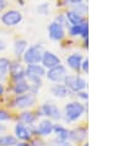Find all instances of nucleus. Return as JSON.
I'll use <instances>...</instances> for the list:
<instances>
[{
	"instance_id": "nucleus-11",
	"label": "nucleus",
	"mask_w": 139,
	"mask_h": 146,
	"mask_svg": "<svg viewBox=\"0 0 139 146\" xmlns=\"http://www.w3.org/2000/svg\"><path fill=\"white\" fill-rule=\"evenodd\" d=\"M25 74L27 78H42L46 72H44L43 66L37 65V64H30V65L27 66V70Z\"/></svg>"
},
{
	"instance_id": "nucleus-23",
	"label": "nucleus",
	"mask_w": 139,
	"mask_h": 146,
	"mask_svg": "<svg viewBox=\"0 0 139 146\" xmlns=\"http://www.w3.org/2000/svg\"><path fill=\"white\" fill-rule=\"evenodd\" d=\"M7 69H9V60L5 58H0V76L4 78V75L6 74Z\"/></svg>"
},
{
	"instance_id": "nucleus-32",
	"label": "nucleus",
	"mask_w": 139,
	"mask_h": 146,
	"mask_svg": "<svg viewBox=\"0 0 139 146\" xmlns=\"http://www.w3.org/2000/svg\"><path fill=\"white\" fill-rule=\"evenodd\" d=\"M6 6V3H5V0H0V10H3L4 7Z\"/></svg>"
},
{
	"instance_id": "nucleus-8",
	"label": "nucleus",
	"mask_w": 139,
	"mask_h": 146,
	"mask_svg": "<svg viewBox=\"0 0 139 146\" xmlns=\"http://www.w3.org/2000/svg\"><path fill=\"white\" fill-rule=\"evenodd\" d=\"M69 32H70V35L74 36V37H76V36H81V37L86 38L88 33H89V26H88L86 22L83 21L80 23H76V25H73L70 27V30H69Z\"/></svg>"
},
{
	"instance_id": "nucleus-4",
	"label": "nucleus",
	"mask_w": 139,
	"mask_h": 146,
	"mask_svg": "<svg viewBox=\"0 0 139 146\" xmlns=\"http://www.w3.org/2000/svg\"><path fill=\"white\" fill-rule=\"evenodd\" d=\"M65 76H67V70L60 64L51 68L47 72V78L51 81H53V82H62V81H64Z\"/></svg>"
},
{
	"instance_id": "nucleus-26",
	"label": "nucleus",
	"mask_w": 139,
	"mask_h": 146,
	"mask_svg": "<svg viewBox=\"0 0 139 146\" xmlns=\"http://www.w3.org/2000/svg\"><path fill=\"white\" fill-rule=\"evenodd\" d=\"M76 5H78V6H76V9H75L74 11H76L78 14H80V15H81V14H85V13L88 11V7L85 6V5H83L81 3H80V4H76Z\"/></svg>"
},
{
	"instance_id": "nucleus-35",
	"label": "nucleus",
	"mask_w": 139,
	"mask_h": 146,
	"mask_svg": "<svg viewBox=\"0 0 139 146\" xmlns=\"http://www.w3.org/2000/svg\"><path fill=\"white\" fill-rule=\"evenodd\" d=\"M3 92H4V88H3V86H1V85H0V96L3 95Z\"/></svg>"
},
{
	"instance_id": "nucleus-15",
	"label": "nucleus",
	"mask_w": 139,
	"mask_h": 146,
	"mask_svg": "<svg viewBox=\"0 0 139 146\" xmlns=\"http://www.w3.org/2000/svg\"><path fill=\"white\" fill-rule=\"evenodd\" d=\"M68 137H70L73 141H78V143H79V141H83L85 137H86V130H85V129H81V128L75 129V130L69 133Z\"/></svg>"
},
{
	"instance_id": "nucleus-1",
	"label": "nucleus",
	"mask_w": 139,
	"mask_h": 146,
	"mask_svg": "<svg viewBox=\"0 0 139 146\" xmlns=\"http://www.w3.org/2000/svg\"><path fill=\"white\" fill-rule=\"evenodd\" d=\"M85 112V107L79 102H70L65 106V118L68 121L79 119Z\"/></svg>"
},
{
	"instance_id": "nucleus-28",
	"label": "nucleus",
	"mask_w": 139,
	"mask_h": 146,
	"mask_svg": "<svg viewBox=\"0 0 139 146\" xmlns=\"http://www.w3.org/2000/svg\"><path fill=\"white\" fill-rule=\"evenodd\" d=\"M81 68H83V70L84 72H88L89 71V60H84L83 63H81Z\"/></svg>"
},
{
	"instance_id": "nucleus-16",
	"label": "nucleus",
	"mask_w": 139,
	"mask_h": 146,
	"mask_svg": "<svg viewBox=\"0 0 139 146\" xmlns=\"http://www.w3.org/2000/svg\"><path fill=\"white\" fill-rule=\"evenodd\" d=\"M68 87L65 85H54L52 87V93L54 95L55 97H60V98H64V97L68 96Z\"/></svg>"
},
{
	"instance_id": "nucleus-21",
	"label": "nucleus",
	"mask_w": 139,
	"mask_h": 146,
	"mask_svg": "<svg viewBox=\"0 0 139 146\" xmlns=\"http://www.w3.org/2000/svg\"><path fill=\"white\" fill-rule=\"evenodd\" d=\"M53 130L57 133V136H58V139H59V140L65 141V140L68 139L69 133H68V130H67L65 128L60 127V125H57V127H54V129H53Z\"/></svg>"
},
{
	"instance_id": "nucleus-36",
	"label": "nucleus",
	"mask_w": 139,
	"mask_h": 146,
	"mask_svg": "<svg viewBox=\"0 0 139 146\" xmlns=\"http://www.w3.org/2000/svg\"><path fill=\"white\" fill-rule=\"evenodd\" d=\"M84 146H89V144H88V143H86V144H84Z\"/></svg>"
},
{
	"instance_id": "nucleus-30",
	"label": "nucleus",
	"mask_w": 139,
	"mask_h": 146,
	"mask_svg": "<svg viewBox=\"0 0 139 146\" xmlns=\"http://www.w3.org/2000/svg\"><path fill=\"white\" fill-rule=\"evenodd\" d=\"M81 1H83V0H67V3H70V4H80Z\"/></svg>"
},
{
	"instance_id": "nucleus-7",
	"label": "nucleus",
	"mask_w": 139,
	"mask_h": 146,
	"mask_svg": "<svg viewBox=\"0 0 139 146\" xmlns=\"http://www.w3.org/2000/svg\"><path fill=\"white\" fill-rule=\"evenodd\" d=\"M41 62H42L43 66L51 69V68L55 66V65H59V64H60V59L55 54L51 53V52H43V55H42Z\"/></svg>"
},
{
	"instance_id": "nucleus-12",
	"label": "nucleus",
	"mask_w": 139,
	"mask_h": 146,
	"mask_svg": "<svg viewBox=\"0 0 139 146\" xmlns=\"http://www.w3.org/2000/svg\"><path fill=\"white\" fill-rule=\"evenodd\" d=\"M67 63L72 69H74V70H79V69L81 68V63H83V55L76 54V53L69 55L68 59H67Z\"/></svg>"
},
{
	"instance_id": "nucleus-25",
	"label": "nucleus",
	"mask_w": 139,
	"mask_h": 146,
	"mask_svg": "<svg viewBox=\"0 0 139 146\" xmlns=\"http://www.w3.org/2000/svg\"><path fill=\"white\" fill-rule=\"evenodd\" d=\"M55 22L57 23H59L60 26H67L68 25V19H67V16H63V15H59L58 17H57V20H55Z\"/></svg>"
},
{
	"instance_id": "nucleus-22",
	"label": "nucleus",
	"mask_w": 139,
	"mask_h": 146,
	"mask_svg": "<svg viewBox=\"0 0 139 146\" xmlns=\"http://www.w3.org/2000/svg\"><path fill=\"white\" fill-rule=\"evenodd\" d=\"M16 144H17V141L11 135H5L0 137V146H14Z\"/></svg>"
},
{
	"instance_id": "nucleus-19",
	"label": "nucleus",
	"mask_w": 139,
	"mask_h": 146,
	"mask_svg": "<svg viewBox=\"0 0 139 146\" xmlns=\"http://www.w3.org/2000/svg\"><path fill=\"white\" fill-rule=\"evenodd\" d=\"M67 19H68V21H70V22L73 23V25H76V23H80V22H83V21H84L83 17H81V15H80V14H78L76 11H74V10L68 11Z\"/></svg>"
},
{
	"instance_id": "nucleus-5",
	"label": "nucleus",
	"mask_w": 139,
	"mask_h": 146,
	"mask_svg": "<svg viewBox=\"0 0 139 146\" xmlns=\"http://www.w3.org/2000/svg\"><path fill=\"white\" fill-rule=\"evenodd\" d=\"M1 21L6 26H16L22 21V15L21 13H19L16 10H10L3 15Z\"/></svg>"
},
{
	"instance_id": "nucleus-3",
	"label": "nucleus",
	"mask_w": 139,
	"mask_h": 146,
	"mask_svg": "<svg viewBox=\"0 0 139 146\" xmlns=\"http://www.w3.org/2000/svg\"><path fill=\"white\" fill-rule=\"evenodd\" d=\"M65 86L68 87V90H72L74 92H79L83 91L86 87V81L80 76H72V75H67L64 79Z\"/></svg>"
},
{
	"instance_id": "nucleus-17",
	"label": "nucleus",
	"mask_w": 139,
	"mask_h": 146,
	"mask_svg": "<svg viewBox=\"0 0 139 146\" xmlns=\"http://www.w3.org/2000/svg\"><path fill=\"white\" fill-rule=\"evenodd\" d=\"M28 88H30V85H28L25 79H22V80H19V81H16V85H15V87H14V91L16 95H22V93H26L28 91Z\"/></svg>"
},
{
	"instance_id": "nucleus-27",
	"label": "nucleus",
	"mask_w": 139,
	"mask_h": 146,
	"mask_svg": "<svg viewBox=\"0 0 139 146\" xmlns=\"http://www.w3.org/2000/svg\"><path fill=\"white\" fill-rule=\"evenodd\" d=\"M7 119H10V115L7 114L5 111H0V121H4Z\"/></svg>"
},
{
	"instance_id": "nucleus-2",
	"label": "nucleus",
	"mask_w": 139,
	"mask_h": 146,
	"mask_svg": "<svg viewBox=\"0 0 139 146\" xmlns=\"http://www.w3.org/2000/svg\"><path fill=\"white\" fill-rule=\"evenodd\" d=\"M42 55H43L42 46L36 44V46H32L25 50V53H23V60L27 64H38L41 62V59H42Z\"/></svg>"
},
{
	"instance_id": "nucleus-9",
	"label": "nucleus",
	"mask_w": 139,
	"mask_h": 146,
	"mask_svg": "<svg viewBox=\"0 0 139 146\" xmlns=\"http://www.w3.org/2000/svg\"><path fill=\"white\" fill-rule=\"evenodd\" d=\"M41 111H42V114L43 115H47V117H51L53 119H60V112L59 109L57 108L55 104L53 103H44L42 108H41Z\"/></svg>"
},
{
	"instance_id": "nucleus-34",
	"label": "nucleus",
	"mask_w": 139,
	"mask_h": 146,
	"mask_svg": "<svg viewBox=\"0 0 139 146\" xmlns=\"http://www.w3.org/2000/svg\"><path fill=\"white\" fill-rule=\"evenodd\" d=\"M17 146H30V145H28V144H26V143H20Z\"/></svg>"
},
{
	"instance_id": "nucleus-24",
	"label": "nucleus",
	"mask_w": 139,
	"mask_h": 146,
	"mask_svg": "<svg viewBox=\"0 0 139 146\" xmlns=\"http://www.w3.org/2000/svg\"><path fill=\"white\" fill-rule=\"evenodd\" d=\"M20 120L23 121V123H26V124H32L35 121V115L32 114V113H22L21 117H20Z\"/></svg>"
},
{
	"instance_id": "nucleus-29",
	"label": "nucleus",
	"mask_w": 139,
	"mask_h": 146,
	"mask_svg": "<svg viewBox=\"0 0 139 146\" xmlns=\"http://www.w3.org/2000/svg\"><path fill=\"white\" fill-rule=\"evenodd\" d=\"M79 97H81V98H84V100H88V93H85V92H81L79 91Z\"/></svg>"
},
{
	"instance_id": "nucleus-33",
	"label": "nucleus",
	"mask_w": 139,
	"mask_h": 146,
	"mask_svg": "<svg viewBox=\"0 0 139 146\" xmlns=\"http://www.w3.org/2000/svg\"><path fill=\"white\" fill-rule=\"evenodd\" d=\"M4 49H5V43L0 39V50H4Z\"/></svg>"
},
{
	"instance_id": "nucleus-18",
	"label": "nucleus",
	"mask_w": 139,
	"mask_h": 146,
	"mask_svg": "<svg viewBox=\"0 0 139 146\" xmlns=\"http://www.w3.org/2000/svg\"><path fill=\"white\" fill-rule=\"evenodd\" d=\"M11 74H13V78L19 81V80H22L25 79V71L21 69V66H20V64H14V65H11Z\"/></svg>"
},
{
	"instance_id": "nucleus-6",
	"label": "nucleus",
	"mask_w": 139,
	"mask_h": 146,
	"mask_svg": "<svg viewBox=\"0 0 139 146\" xmlns=\"http://www.w3.org/2000/svg\"><path fill=\"white\" fill-rule=\"evenodd\" d=\"M36 102V98H35V96L33 95H22L21 96H17L15 98L14 101V104L16 107H19V108H27V107H31V106H33Z\"/></svg>"
},
{
	"instance_id": "nucleus-31",
	"label": "nucleus",
	"mask_w": 139,
	"mask_h": 146,
	"mask_svg": "<svg viewBox=\"0 0 139 146\" xmlns=\"http://www.w3.org/2000/svg\"><path fill=\"white\" fill-rule=\"evenodd\" d=\"M5 130H6V127H5V125L0 124V135H1V134H4V133H5Z\"/></svg>"
},
{
	"instance_id": "nucleus-14",
	"label": "nucleus",
	"mask_w": 139,
	"mask_h": 146,
	"mask_svg": "<svg viewBox=\"0 0 139 146\" xmlns=\"http://www.w3.org/2000/svg\"><path fill=\"white\" fill-rule=\"evenodd\" d=\"M15 133H16V136L21 140H28L31 137V134L28 131V129L22 124H17L15 127Z\"/></svg>"
},
{
	"instance_id": "nucleus-13",
	"label": "nucleus",
	"mask_w": 139,
	"mask_h": 146,
	"mask_svg": "<svg viewBox=\"0 0 139 146\" xmlns=\"http://www.w3.org/2000/svg\"><path fill=\"white\" fill-rule=\"evenodd\" d=\"M53 129H54V125L51 120H43L38 125V133L41 135H49V134H52Z\"/></svg>"
},
{
	"instance_id": "nucleus-10",
	"label": "nucleus",
	"mask_w": 139,
	"mask_h": 146,
	"mask_svg": "<svg viewBox=\"0 0 139 146\" xmlns=\"http://www.w3.org/2000/svg\"><path fill=\"white\" fill-rule=\"evenodd\" d=\"M48 32H49V37L53 40H60L64 37V28L63 26H60L59 23H57L55 21L52 22L49 27H48Z\"/></svg>"
},
{
	"instance_id": "nucleus-20",
	"label": "nucleus",
	"mask_w": 139,
	"mask_h": 146,
	"mask_svg": "<svg viewBox=\"0 0 139 146\" xmlns=\"http://www.w3.org/2000/svg\"><path fill=\"white\" fill-rule=\"evenodd\" d=\"M26 47H27V42L25 39H20V40H16L15 43V54L16 55H22L26 50Z\"/></svg>"
}]
</instances>
